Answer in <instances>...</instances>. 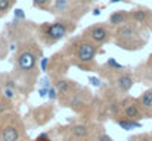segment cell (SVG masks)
Masks as SVG:
<instances>
[{
    "label": "cell",
    "instance_id": "obj_1",
    "mask_svg": "<svg viewBox=\"0 0 152 141\" xmlns=\"http://www.w3.org/2000/svg\"><path fill=\"white\" fill-rule=\"evenodd\" d=\"M143 25L130 21L123 27L114 30V43L124 50H140L148 41L146 34H143Z\"/></svg>",
    "mask_w": 152,
    "mask_h": 141
},
{
    "label": "cell",
    "instance_id": "obj_2",
    "mask_svg": "<svg viewBox=\"0 0 152 141\" xmlns=\"http://www.w3.org/2000/svg\"><path fill=\"white\" fill-rule=\"evenodd\" d=\"M75 24L66 19H58L55 22H45L39 27V34L46 44H55L59 40L65 38L72 30H75Z\"/></svg>",
    "mask_w": 152,
    "mask_h": 141
},
{
    "label": "cell",
    "instance_id": "obj_3",
    "mask_svg": "<svg viewBox=\"0 0 152 141\" xmlns=\"http://www.w3.org/2000/svg\"><path fill=\"white\" fill-rule=\"evenodd\" d=\"M71 46H72V51H74L72 57L75 60V65L81 66V68H86L90 63H93V60L99 51V46L93 44L92 41L86 40L84 37L74 40Z\"/></svg>",
    "mask_w": 152,
    "mask_h": 141
},
{
    "label": "cell",
    "instance_id": "obj_4",
    "mask_svg": "<svg viewBox=\"0 0 152 141\" xmlns=\"http://www.w3.org/2000/svg\"><path fill=\"white\" fill-rule=\"evenodd\" d=\"M111 35H112V28L108 24L101 22V24H93L89 28H86L83 31L81 37H84L86 40H89L93 44L101 47L102 44H105L111 40Z\"/></svg>",
    "mask_w": 152,
    "mask_h": 141
},
{
    "label": "cell",
    "instance_id": "obj_5",
    "mask_svg": "<svg viewBox=\"0 0 152 141\" xmlns=\"http://www.w3.org/2000/svg\"><path fill=\"white\" fill-rule=\"evenodd\" d=\"M81 0H55L52 4L50 12L53 15H61V16H69L74 13L72 10H78L81 7Z\"/></svg>",
    "mask_w": 152,
    "mask_h": 141
},
{
    "label": "cell",
    "instance_id": "obj_6",
    "mask_svg": "<svg viewBox=\"0 0 152 141\" xmlns=\"http://www.w3.org/2000/svg\"><path fill=\"white\" fill-rule=\"evenodd\" d=\"M36 62H37V59H36V54L31 48H22L16 54V66H18V69H21L24 72L34 69Z\"/></svg>",
    "mask_w": 152,
    "mask_h": 141
},
{
    "label": "cell",
    "instance_id": "obj_7",
    "mask_svg": "<svg viewBox=\"0 0 152 141\" xmlns=\"http://www.w3.org/2000/svg\"><path fill=\"white\" fill-rule=\"evenodd\" d=\"M123 113L127 119H133V121H139L142 119L143 116V112H142V107L139 104V100H132V98H127L124 103H123Z\"/></svg>",
    "mask_w": 152,
    "mask_h": 141
},
{
    "label": "cell",
    "instance_id": "obj_8",
    "mask_svg": "<svg viewBox=\"0 0 152 141\" xmlns=\"http://www.w3.org/2000/svg\"><path fill=\"white\" fill-rule=\"evenodd\" d=\"M152 16V10L149 7H145V6H137L136 9L130 10V21L134 22V24H139V25H148L149 19Z\"/></svg>",
    "mask_w": 152,
    "mask_h": 141
},
{
    "label": "cell",
    "instance_id": "obj_9",
    "mask_svg": "<svg viewBox=\"0 0 152 141\" xmlns=\"http://www.w3.org/2000/svg\"><path fill=\"white\" fill-rule=\"evenodd\" d=\"M127 22H130V12L129 10H115L108 18V25L112 30H117Z\"/></svg>",
    "mask_w": 152,
    "mask_h": 141
},
{
    "label": "cell",
    "instance_id": "obj_10",
    "mask_svg": "<svg viewBox=\"0 0 152 141\" xmlns=\"http://www.w3.org/2000/svg\"><path fill=\"white\" fill-rule=\"evenodd\" d=\"M134 84V78L132 74L129 72H124V74H120L117 78H115V85L117 88L121 91V93H129L130 88L133 87Z\"/></svg>",
    "mask_w": 152,
    "mask_h": 141
},
{
    "label": "cell",
    "instance_id": "obj_11",
    "mask_svg": "<svg viewBox=\"0 0 152 141\" xmlns=\"http://www.w3.org/2000/svg\"><path fill=\"white\" fill-rule=\"evenodd\" d=\"M72 87H77V84H75V81H71V80H59V81L55 84V88L58 90L59 95L69 94Z\"/></svg>",
    "mask_w": 152,
    "mask_h": 141
},
{
    "label": "cell",
    "instance_id": "obj_12",
    "mask_svg": "<svg viewBox=\"0 0 152 141\" xmlns=\"http://www.w3.org/2000/svg\"><path fill=\"white\" fill-rule=\"evenodd\" d=\"M1 140L3 141H19V131L16 129V127L7 125L3 128L1 131Z\"/></svg>",
    "mask_w": 152,
    "mask_h": 141
},
{
    "label": "cell",
    "instance_id": "obj_13",
    "mask_svg": "<svg viewBox=\"0 0 152 141\" xmlns=\"http://www.w3.org/2000/svg\"><path fill=\"white\" fill-rule=\"evenodd\" d=\"M117 124L118 127H121V129L124 131H132V129H137V128H142V122L140 121H133V119H117Z\"/></svg>",
    "mask_w": 152,
    "mask_h": 141
},
{
    "label": "cell",
    "instance_id": "obj_14",
    "mask_svg": "<svg viewBox=\"0 0 152 141\" xmlns=\"http://www.w3.org/2000/svg\"><path fill=\"white\" fill-rule=\"evenodd\" d=\"M139 104H140L142 109H145V110H151L152 109V88L142 93V95L139 97Z\"/></svg>",
    "mask_w": 152,
    "mask_h": 141
},
{
    "label": "cell",
    "instance_id": "obj_15",
    "mask_svg": "<svg viewBox=\"0 0 152 141\" xmlns=\"http://www.w3.org/2000/svg\"><path fill=\"white\" fill-rule=\"evenodd\" d=\"M71 134L75 138H86L89 135V127L83 125V124H77L71 128Z\"/></svg>",
    "mask_w": 152,
    "mask_h": 141
},
{
    "label": "cell",
    "instance_id": "obj_16",
    "mask_svg": "<svg viewBox=\"0 0 152 141\" xmlns=\"http://www.w3.org/2000/svg\"><path fill=\"white\" fill-rule=\"evenodd\" d=\"M53 1H55V0H33V6H34L36 9H40V10H49V12H50Z\"/></svg>",
    "mask_w": 152,
    "mask_h": 141
},
{
    "label": "cell",
    "instance_id": "obj_17",
    "mask_svg": "<svg viewBox=\"0 0 152 141\" xmlns=\"http://www.w3.org/2000/svg\"><path fill=\"white\" fill-rule=\"evenodd\" d=\"M105 65L109 68V71H123V69H126V66H124V65H120L114 57H109Z\"/></svg>",
    "mask_w": 152,
    "mask_h": 141
},
{
    "label": "cell",
    "instance_id": "obj_18",
    "mask_svg": "<svg viewBox=\"0 0 152 141\" xmlns=\"http://www.w3.org/2000/svg\"><path fill=\"white\" fill-rule=\"evenodd\" d=\"M15 0H0V16L6 15L9 12V9L12 7Z\"/></svg>",
    "mask_w": 152,
    "mask_h": 141
},
{
    "label": "cell",
    "instance_id": "obj_19",
    "mask_svg": "<svg viewBox=\"0 0 152 141\" xmlns=\"http://www.w3.org/2000/svg\"><path fill=\"white\" fill-rule=\"evenodd\" d=\"M3 97H4V98H7V100H13V98H15V90L3 88Z\"/></svg>",
    "mask_w": 152,
    "mask_h": 141
},
{
    "label": "cell",
    "instance_id": "obj_20",
    "mask_svg": "<svg viewBox=\"0 0 152 141\" xmlns=\"http://www.w3.org/2000/svg\"><path fill=\"white\" fill-rule=\"evenodd\" d=\"M48 97L50 98L52 101H53V100H56V98L59 97V93H58V90H56L55 87H50V88H49V95H48Z\"/></svg>",
    "mask_w": 152,
    "mask_h": 141
},
{
    "label": "cell",
    "instance_id": "obj_21",
    "mask_svg": "<svg viewBox=\"0 0 152 141\" xmlns=\"http://www.w3.org/2000/svg\"><path fill=\"white\" fill-rule=\"evenodd\" d=\"M89 81H90V84H92L93 87H101L102 85L101 80H99L98 77H89Z\"/></svg>",
    "mask_w": 152,
    "mask_h": 141
},
{
    "label": "cell",
    "instance_id": "obj_22",
    "mask_svg": "<svg viewBox=\"0 0 152 141\" xmlns=\"http://www.w3.org/2000/svg\"><path fill=\"white\" fill-rule=\"evenodd\" d=\"M146 69H148V77L152 78V53L148 57V62H146Z\"/></svg>",
    "mask_w": 152,
    "mask_h": 141
},
{
    "label": "cell",
    "instance_id": "obj_23",
    "mask_svg": "<svg viewBox=\"0 0 152 141\" xmlns=\"http://www.w3.org/2000/svg\"><path fill=\"white\" fill-rule=\"evenodd\" d=\"M48 65H49V59H48V57H43L42 62H40V69H42V72H46V71H48Z\"/></svg>",
    "mask_w": 152,
    "mask_h": 141
},
{
    "label": "cell",
    "instance_id": "obj_24",
    "mask_svg": "<svg viewBox=\"0 0 152 141\" xmlns=\"http://www.w3.org/2000/svg\"><path fill=\"white\" fill-rule=\"evenodd\" d=\"M40 85H42V88H50V80L49 78H43V80H40Z\"/></svg>",
    "mask_w": 152,
    "mask_h": 141
},
{
    "label": "cell",
    "instance_id": "obj_25",
    "mask_svg": "<svg viewBox=\"0 0 152 141\" xmlns=\"http://www.w3.org/2000/svg\"><path fill=\"white\" fill-rule=\"evenodd\" d=\"M96 141H114L109 135H106V134H101V135H98V140Z\"/></svg>",
    "mask_w": 152,
    "mask_h": 141
},
{
    "label": "cell",
    "instance_id": "obj_26",
    "mask_svg": "<svg viewBox=\"0 0 152 141\" xmlns=\"http://www.w3.org/2000/svg\"><path fill=\"white\" fill-rule=\"evenodd\" d=\"M39 95L40 97H48L49 95V88H39Z\"/></svg>",
    "mask_w": 152,
    "mask_h": 141
},
{
    "label": "cell",
    "instance_id": "obj_27",
    "mask_svg": "<svg viewBox=\"0 0 152 141\" xmlns=\"http://www.w3.org/2000/svg\"><path fill=\"white\" fill-rule=\"evenodd\" d=\"M4 88H10V90H15L16 88V85H15V82L12 81V80H7L6 81V87Z\"/></svg>",
    "mask_w": 152,
    "mask_h": 141
},
{
    "label": "cell",
    "instance_id": "obj_28",
    "mask_svg": "<svg viewBox=\"0 0 152 141\" xmlns=\"http://www.w3.org/2000/svg\"><path fill=\"white\" fill-rule=\"evenodd\" d=\"M15 16H16V18H19V19H22V18H24L22 10H21V9H16V10H15Z\"/></svg>",
    "mask_w": 152,
    "mask_h": 141
},
{
    "label": "cell",
    "instance_id": "obj_29",
    "mask_svg": "<svg viewBox=\"0 0 152 141\" xmlns=\"http://www.w3.org/2000/svg\"><path fill=\"white\" fill-rule=\"evenodd\" d=\"M146 27H148V28L152 31V16H151V19H149V22H148V25H146Z\"/></svg>",
    "mask_w": 152,
    "mask_h": 141
},
{
    "label": "cell",
    "instance_id": "obj_30",
    "mask_svg": "<svg viewBox=\"0 0 152 141\" xmlns=\"http://www.w3.org/2000/svg\"><path fill=\"white\" fill-rule=\"evenodd\" d=\"M123 1H129V0H123Z\"/></svg>",
    "mask_w": 152,
    "mask_h": 141
},
{
    "label": "cell",
    "instance_id": "obj_31",
    "mask_svg": "<svg viewBox=\"0 0 152 141\" xmlns=\"http://www.w3.org/2000/svg\"><path fill=\"white\" fill-rule=\"evenodd\" d=\"M0 141H3V140H0Z\"/></svg>",
    "mask_w": 152,
    "mask_h": 141
}]
</instances>
